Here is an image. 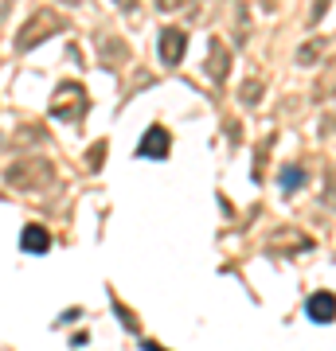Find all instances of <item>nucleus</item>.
I'll return each mask as SVG.
<instances>
[{
	"label": "nucleus",
	"mask_w": 336,
	"mask_h": 351,
	"mask_svg": "<svg viewBox=\"0 0 336 351\" xmlns=\"http://www.w3.org/2000/svg\"><path fill=\"white\" fill-rule=\"evenodd\" d=\"M63 27H67L63 12H55V8H39V12H32V20L20 27V36H16V51H32L36 43L59 36Z\"/></svg>",
	"instance_id": "1"
},
{
	"label": "nucleus",
	"mask_w": 336,
	"mask_h": 351,
	"mask_svg": "<svg viewBox=\"0 0 336 351\" xmlns=\"http://www.w3.org/2000/svg\"><path fill=\"white\" fill-rule=\"evenodd\" d=\"M47 113L55 121H82V113H87V90L78 86V82H59Z\"/></svg>",
	"instance_id": "2"
},
{
	"label": "nucleus",
	"mask_w": 336,
	"mask_h": 351,
	"mask_svg": "<svg viewBox=\"0 0 336 351\" xmlns=\"http://www.w3.org/2000/svg\"><path fill=\"white\" fill-rule=\"evenodd\" d=\"M172 152V137H168V129L164 125H149L145 129V137L137 145V156L141 160H164Z\"/></svg>",
	"instance_id": "3"
},
{
	"label": "nucleus",
	"mask_w": 336,
	"mask_h": 351,
	"mask_svg": "<svg viewBox=\"0 0 336 351\" xmlns=\"http://www.w3.org/2000/svg\"><path fill=\"white\" fill-rule=\"evenodd\" d=\"M184 43H188V36L180 32V27H164L161 32V63L164 66H180V59H184Z\"/></svg>",
	"instance_id": "4"
},
{
	"label": "nucleus",
	"mask_w": 336,
	"mask_h": 351,
	"mask_svg": "<svg viewBox=\"0 0 336 351\" xmlns=\"http://www.w3.org/2000/svg\"><path fill=\"white\" fill-rule=\"evenodd\" d=\"M305 313H309L313 324H328V320H336V297L333 293H313Z\"/></svg>",
	"instance_id": "5"
},
{
	"label": "nucleus",
	"mask_w": 336,
	"mask_h": 351,
	"mask_svg": "<svg viewBox=\"0 0 336 351\" xmlns=\"http://www.w3.org/2000/svg\"><path fill=\"white\" fill-rule=\"evenodd\" d=\"M203 71H208L212 82H223L227 71H231V51H227L219 39H212V55H208V66H203Z\"/></svg>",
	"instance_id": "6"
},
{
	"label": "nucleus",
	"mask_w": 336,
	"mask_h": 351,
	"mask_svg": "<svg viewBox=\"0 0 336 351\" xmlns=\"http://www.w3.org/2000/svg\"><path fill=\"white\" fill-rule=\"evenodd\" d=\"M98 43H102V66H106V71H117V66H122L125 59H129V51H125V43H122V39L102 36Z\"/></svg>",
	"instance_id": "7"
},
{
	"label": "nucleus",
	"mask_w": 336,
	"mask_h": 351,
	"mask_svg": "<svg viewBox=\"0 0 336 351\" xmlns=\"http://www.w3.org/2000/svg\"><path fill=\"white\" fill-rule=\"evenodd\" d=\"M313 98H317V101H328V98H336V55L328 59V66H324L321 82L313 86Z\"/></svg>",
	"instance_id": "8"
},
{
	"label": "nucleus",
	"mask_w": 336,
	"mask_h": 351,
	"mask_svg": "<svg viewBox=\"0 0 336 351\" xmlns=\"http://www.w3.org/2000/svg\"><path fill=\"white\" fill-rule=\"evenodd\" d=\"M20 246H24L27 254H43L51 246V234L43 230V226L32 223V226H24V242H20Z\"/></svg>",
	"instance_id": "9"
},
{
	"label": "nucleus",
	"mask_w": 336,
	"mask_h": 351,
	"mask_svg": "<svg viewBox=\"0 0 336 351\" xmlns=\"http://www.w3.org/2000/svg\"><path fill=\"white\" fill-rule=\"evenodd\" d=\"M321 47H324V43H317V39H313V43H305V47L298 51V63H301V66L317 63V55H321Z\"/></svg>",
	"instance_id": "10"
},
{
	"label": "nucleus",
	"mask_w": 336,
	"mask_h": 351,
	"mask_svg": "<svg viewBox=\"0 0 336 351\" xmlns=\"http://www.w3.org/2000/svg\"><path fill=\"white\" fill-rule=\"evenodd\" d=\"M301 180H305V172H301V168H293V164H289L286 172H282V188H301Z\"/></svg>",
	"instance_id": "11"
},
{
	"label": "nucleus",
	"mask_w": 336,
	"mask_h": 351,
	"mask_svg": "<svg viewBox=\"0 0 336 351\" xmlns=\"http://www.w3.org/2000/svg\"><path fill=\"white\" fill-rule=\"evenodd\" d=\"M328 4H333V0H313V8H309V24H321V16L328 12Z\"/></svg>",
	"instance_id": "12"
},
{
	"label": "nucleus",
	"mask_w": 336,
	"mask_h": 351,
	"mask_svg": "<svg viewBox=\"0 0 336 351\" xmlns=\"http://www.w3.org/2000/svg\"><path fill=\"white\" fill-rule=\"evenodd\" d=\"M258 94H262V86L254 82V78H250L247 86H243V101H258Z\"/></svg>",
	"instance_id": "13"
},
{
	"label": "nucleus",
	"mask_w": 336,
	"mask_h": 351,
	"mask_svg": "<svg viewBox=\"0 0 336 351\" xmlns=\"http://www.w3.org/2000/svg\"><path fill=\"white\" fill-rule=\"evenodd\" d=\"M157 4H161V12H176V8H184L192 0H157Z\"/></svg>",
	"instance_id": "14"
},
{
	"label": "nucleus",
	"mask_w": 336,
	"mask_h": 351,
	"mask_svg": "<svg viewBox=\"0 0 336 351\" xmlns=\"http://www.w3.org/2000/svg\"><path fill=\"white\" fill-rule=\"evenodd\" d=\"M117 8H125V12H129V8H137V0H117Z\"/></svg>",
	"instance_id": "15"
},
{
	"label": "nucleus",
	"mask_w": 336,
	"mask_h": 351,
	"mask_svg": "<svg viewBox=\"0 0 336 351\" xmlns=\"http://www.w3.org/2000/svg\"><path fill=\"white\" fill-rule=\"evenodd\" d=\"M145 351H161V348H157V343H145Z\"/></svg>",
	"instance_id": "16"
}]
</instances>
